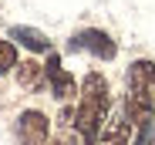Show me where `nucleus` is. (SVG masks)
Here are the masks:
<instances>
[{
    "label": "nucleus",
    "instance_id": "nucleus-2",
    "mask_svg": "<svg viewBox=\"0 0 155 145\" xmlns=\"http://www.w3.org/2000/svg\"><path fill=\"white\" fill-rule=\"evenodd\" d=\"M125 115L132 125L155 122V61H132L125 74Z\"/></svg>",
    "mask_w": 155,
    "mask_h": 145
},
{
    "label": "nucleus",
    "instance_id": "nucleus-6",
    "mask_svg": "<svg viewBox=\"0 0 155 145\" xmlns=\"http://www.w3.org/2000/svg\"><path fill=\"white\" fill-rule=\"evenodd\" d=\"M7 41L27 47L31 54H51V51H54L51 37H47L44 31H37V27H27V24H14V27L7 31Z\"/></svg>",
    "mask_w": 155,
    "mask_h": 145
},
{
    "label": "nucleus",
    "instance_id": "nucleus-11",
    "mask_svg": "<svg viewBox=\"0 0 155 145\" xmlns=\"http://www.w3.org/2000/svg\"><path fill=\"white\" fill-rule=\"evenodd\" d=\"M68 145H74V142H68Z\"/></svg>",
    "mask_w": 155,
    "mask_h": 145
},
{
    "label": "nucleus",
    "instance_id": "nucleus-4",
    "mask_svg": "<svg viewBox=\"0 0 155 145\" xmlns=\"http://www.w3.org/2000/svg\"><path fill=\"white\" fill-rule=\"evenodd\" d=\"M14 135L20 145H47V135H51V122L41 108H27L17 115L14 122Z\"/></svg>",
    "mask_w": 155,
    "mask_h": 145
},
{
    "label": "nucleus",
    "instance_id": "nucleus-8",
    "mask_svg": "<svg viewBox=\"0 0 155 145\" xmlns=\"http://www.w3.org/2000/svg\"><path fill=\"white\" fill-rule=\"evenodd\" d=\"M14 74H17V84L27 88V91H41V88L47 84V71H44V64H37V61H20V64L14 68Z\"/></svg>",
    "mask_w": 155,
    "mask_h": 145
},
{
    "label": "nucleus",
    "instance_id": "nucleus-7",
    "mask_svg": "<svg viewBox=\"0 0 155 145\" xmlns=\"http://www.w3.org/2000/svg\"><path fill=\"white\" fill-rule=\"evenodd\" d=\"M132 118H128L125 115V108H118L111 118H108V122H105V128H101V145H132V142H128V138H132Z\"/></svg>",
    "mask_w": 155,
    "mask_h": 145
},
{
    "label": "nucleus",
    "instance_id": "nucleus-10",
    "mask_svg": "<svg viewBox=\"0 0 155 145\" xmlns=\"http://www.w3.org/2000/svg\"><path fill=\"white\" fill-rule=\"evenodd\" d=\"M54 145H64V142H54Z\"/></svg>",
    "mask_w": 155,
    "mask_h": 145
},
{
    "label": "nucleus",
    "instance_id": "nucleus-1",
    "mask_svg": "<svg viewBox=\"0 0 155 145\" xmlns=\"http://www.w3.org/2000/svg\"><path fill=\"white\" fill-rule=\"evenodd\" d=\"M108 115H111V88H108L105 74L88 71L84 81H81L78 108H74V128L81 135V145H98Z\"/></svg>",
    "mask_w": 155,
    "mask_h": 145
},
{
    "label": "nucleus",
    "instance_id": "nucleus-9",
    "mask_svg": "<svg viewBox=\"0 0 155 145\" xmlns=\"http://www.w3.org/2000/svg\"><path fill=\"white\" fill-rule=\"evenodd\" d=\"M17 64H20V58H17V44H14V41H0V78L10 74Z\"/></svg>",
    "mask_w": 155,
    "mask_h": 145
},
{
    "label": "nucleus",
    "instance_id": "nucleus-5",
    "mask_svg": "<svg viewBox=\"0 0 155 145\" xmlns=\"http://www.w3.org/2000/svg\"><path fill=\"white\" fill-rule=\"evenodd\" d=\"M44 71H47V88H51V94H54L58 101H68V98H74V94H78V81H74L68 71L61 68L58 51H51V54H47Z\"/></svg>",
    "mask_w": 155,
    "mask_h": 145
},
{
    "label": "nucleus",
    "instance_id": "nucleus-3",
    "mask_svg": "<svg viewBox=\"0 0 155 145\" xmlns=\"http://www.w3.org/2000/svg\"><path fill=\"white\" fill-rule=\"evenodd\" d=\"M68 51H84V54H91V58H98V61H115V54H118V44L111 41V34H108V31L84 27V31L71 34V41H68Z\"/></svg>",
    "mask_w": 155,
    "mask_h": 145
}]
</instances>
